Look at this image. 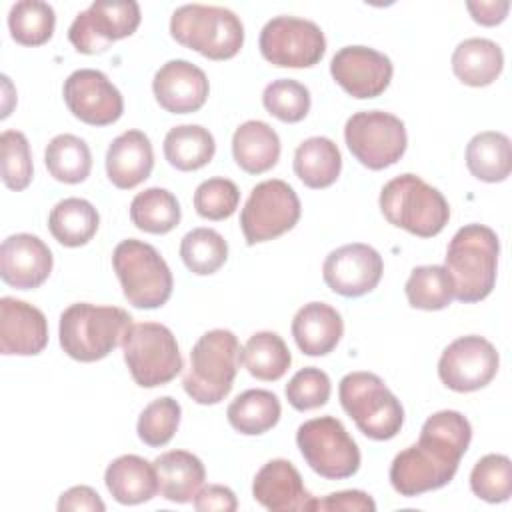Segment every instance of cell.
<instances>
[{
  "instance_id": "484cf974",
  "label": "cell",
  "mask_w": 512,
  "mask_h": 512,
  "mask_svg": "<svg viewBox=\"0 0 512 512\" xmlns=\"http://www.w3.org/2000/svg\"><path fill=\"white\" fill-rule=\"evenodd\" d=\"M152 464L156 470L160 494L170 502H192L206 480L202 460L186 450L164 452Z\"/></svg>"
},
{
  "instance_id": "ba28073f",
  "label": "cell",
  "mask_w": 512,
  "mask_h": 512,
  "mask_svg": "<svg viewBox=\"0 0 512 512\" xmlns=\"http://www.w3.org/2000/svg\"><path fill=\"white\" fill-rule=\"evenodd\" d=\"M344 412L370 440H390L404 424V408L384 380L372 372H350L340 380Z\"/></svg>"
},
{
  "instance_id": "5b68a950",
  "label": "cell",
  "mask_w": 512,
  "mask_h": 512,
  "mask_svg": "<svg viewBox=\"0 0 512 512\" xmlns=\"http://www.w3.org/2000/svg\"><path fill=\"white\" fill-rule=\"evenodd\" d=\"M378 202L392 226L420 238L440 234L450 220V206L444 194L416 174H400L386 182Z\"/></svg>"
},
{
  "instance_id": "836d02e7",
  "label": "cell",
  "mask_w": 512,
  "mask_h": 512,
  "mask_svg": "<svg viewBox=\"0 0 512 512\" xmlns=\"http://www.w3.org/2000/svg\"><path fill=\"white\" fill-rule=\"evenodd\" d=\"M182 210L176 196L160 186L138 192L130 202L132 224L148 234H168L180 222Z\"/></svg>"
},
{
  "instance_id": "4fadbf2b",
  "label": "cell",
  "mask_w": 512,
  "mask_h": 512,
  "mask_svg": "<svg viewBox=\"0 0 512 512\" xmlns=\"http://www.w3.org/2000/svg\"><path fill=\"white\" fill-rule=\"evenodd\" d=\"M264 60L278 68H310L326 52V38L312 20L276 16L268 20L258 40Z\"/></svg>"
},
{
  "instance_id": "7bdbcfd3",
  "label": "cell",
  "mask_w": 512,
  "mask_h": 512,
  "mask_svg": "<svg viewBox=\"0 0 512 512\" xmlns=\"http://www.w3.org/2000/svg\"><path fill=\"white\" fill-rule=\"evenodd\" d=\"M2 182L10 190H24L32 182L34 166L28 138L20 130H4L0 134Z\"/></svg>"
},
{
  "instance_id": "52a82bcc",
  "label": "cell",
  "mask_w": 512,
  "mask_h": 512,
  "mask_svg": "<svg viewBox=\"0 0 512 512\" xmlns=\"http://www.w3.org/2000/svg\"><path fill=\"white\" fill-rule=\"evenodd\" d=\"M112 268L124 298L134 308L154 310L170 300L174 288L172 272L152 244L136 238L122 240L112 252Z\"/></svg>"
},
{
  "instance_id": "d4e9b609",
  "label": "cell",
  "mask_w": 512,
  "mask_h": 512,
  "mask_svg": "<svg viewBox=\"0 0 512 512\" xmlns=\"http://www.w3.org/2000/svg\"><path fill=\"white\" fill-rule=\"evenodd\" d=\"M104 484L112 498L126 506L148 502L160 492L154 464L136 454L112 460L104 472Z\"/></svg>"
},
{
  "instance_id": "ac0fdd59",
  "label": "cell",
  "mask_w": 512,
  "mask_h": 512,
  "mask_svg": "<svg viewBox=\"0 0 512 512\" xmlns=\"http://www.w3.org/2000/svg\"><path fill=\"white\" fill-rule=\"evenodd\" d=\"M330 74L352 98L366 100L388 88L394 66L386 54L370 46H344L332 56Z\"/></svg>"
},
{
  "instance_id": "60d3db41",
  "label": "cell",
  "mask_w": 512,
  "mask_h": 512,
  "mask_svg": "<svg viewBox=\"0 0 512 512\" xmlns=\"http://www.w3.org/2000/svg\"><path fill=\"white\" fill-rule=\"evenodd\" d=\"M180 416H182V408L178 400H174L172 396H162L152 400L138 416V424H136L138 438L152 448L166 446L174 438L180 426Z\"/></svg>"
},
{
  "instance_id": "4316f807",
  "label": "cell",
  "mask_w": 512,
  "mask_h": 512,
  "mask_svg": "<svg viewBox=\"0 0 512 512\" xmlns=\"http://www.w3.org/2000/svg\"><path fill=\"white\" fill-rule=\"evenodd\" d=\"M232 156L248 174L268 172L280 158V138L270 124L248 120L234 130Z\"/></svg>"
},
{
  "instance_id": "74e56055",
  "label": "cell",
  "mask_w": 512,
  "mask_h": 512,
  "mask_svg": "<svg viewBox=\"0 0 512 512\" xmlns=\"http://www.w3.org/2000/svg\"><path fill=\"white\" fill-rule=\"evenodd\" d=\"M56 26L54 8L40 0H20L8 12V28L14 42L22 46L46 44Z\"/></svg>"
},
{
  "instance_id": "2e32d148",
  "label": "cell",
  "mask_w": 512,
  "mask_h": 512,
  "mask_svg": "<svg viewBox=\"0 0 512 512\" xmlns=\"http://www.w3.org/2000/svg\"><path fill=\"white\" fill-rule=\"evenodd\" d=\"M68 110L84 124L108 126L124 112V98L108 76L94 68L74 70L62 88Z\"/></svg>"
},
{
  "instance_id": "8d00e7d4",
  "label": "cell",
  "mask_w": 512,
  "mask_h": 512,
  "mask_svg": "<svg viewBox=\"0 0 512 512\" xmlns=\"http://www.w3.org/2000/svg\"><path fill=\"white\" fill-rule=\"evenodd\" d=\"M408 304L418 310H442L454 300V282L444 266H416L404 286Z\"/></svg>"
},
{
  "instance_id": "681fc988",
  "label": "cell",
  "mask_w": 512,
  "mask_h": 512,
  "mask_svg": "<svg viewBox=\"0 0 512 512\" xmlns=\"http://www.w3.org/2000/svg\"><path fill=\"white\" fill-rule=\"evenodd\" d=\"M466 8L474 22L482 26H496L506 18L510 10V2L508 0H478V2L470 0L466 2Z\"/></svg>"
},
{
  "instance_id": "83f0119b",
  "label": "cell",
  "mask_w": 512,
  "mask_h": 512,
  "mask_svg": "<svg viewBox=\"0 0 512 512\" xmlns=\"http://www.w3.org/2000/svg\"><path fill=\"white\" fill-rule=\"evenodd\" d=\"M504 68L502 48L488 38H466L452 52V72L466 86H488Z\"/></svg>"
},
{
  "instance_id": "d6986e66",
  "label": "cell",
  "mask_w": 512,
  "mask_h": 512,
  "mask_svg": "<svg viewBox=\"0 0 512 512\" xmlns=\"http://www.w3.org/2000/svg\"><path fill=\"white\" fill-rule=\"evenodd\" d=\"M52 264L50 248L34 234H12L0 246V276L16 290L42 286L52 272Z\"/></svg>"
},
{
  "instance_id": "e0dca14e",
  "label": "cell",
  "mask_w": 512,
  "mask_h": 512,
  "mask_svg": "<svg viewBox=\"0 0 512 512\" xmlns=\"http://www.w3.org/2000/svg\"><path fill=\"white\" fill-rule=\"evenodd\" d=\"M384 272V262L378 250L368 244L352 242L332 250L322 264L326 286L344 296L358 298L372 292Z\"/></svg>"
},
{
  "instance_id": "1f68e13d",
  "label": "cell",
  "mask_w": 512,
  "mask_h": 512,
  "mask_svg": "<svg viewBox=\"0 0 512 512\" xmlns=\"http://www.w3.org/2000/svg\"><path fill=\"white\" fill-rule=\"evenodd\" d=\"M216 152L214 136L200 124H180L164 136V156L180 172L204 168Z\"/></svg>"
},
{
  "instance_id": "603a6c76",
  "label": "cell",
  "mask_w": 512,
  "mask_h": 512,
  "mask_svg": "<svg viewBox=\"0 0 512 512\" xmlns=\"http://www.w3.org/2000/svg\"><path fill=\"white\" fill-rule=\"evenodd\" d=\"M152 168L154 150L150 138L142 130H126L108 146L106 174L116 188H136L150 176Z\"/></svg>"
},
{
  "instance_id": "d6a6232c",
  "label": "cell",
  "mask_w": 512,
  "mask_h": 512,
  "mask_svg": "<svg viewBox=\"0 0 512 512\" xmlns=\"http://www.w3.org/2000/svg\"><path fill=\"white\" fill-rule=\"evenodd\" d=\"M280 414L282 406L278 396L262 388H252L238 394L226 410L230 426L246 436H258L268 432L278 424Z\"/></svg>"
},
{
  "instance_id": "cb8c5ba5",
  "label": "cell",
  "mask_w": 512,
  "mask_h": 512,
  "mask_svg": "<svg viewBox=\"0 0 512 512\" xmlns=\"http://www.w3.org/2000/svg\"><path fill=\"white\" fill-rule=\"evenodd\" d=\"M344 334V322L336 308L326 302L304 304L292 320V336L306 356L330 354Z\"/></svg>"
},
{
  "instance_id": "7a4b0ae2",
  "label": "cell",
  "mask_w": 512,
  "mask_h": 512,
  "mask_svg": "<svg viewBox=\"0 0 512 512\" xmlns=\"http://www.w3.org/2000/svg\"><path fill=\"white\" fill-rule=\"evenodd\" d=\"M498 254V236L484 224H466L452 236L444 268L454 282V298L458 302L474 304L494 290Z\"/></svg>"
},
{
  "instance_id": "277c9868",
  "label": "cell",
  "mask_w": 512,
  "mask_h": 512,
  "mask_svg": "<svg viewBox=\"0 0 512 512\" xmlns=\"http://www.w3.org/2000/svg\"><path fill=\"white\" fill-rule=\"evenodd\" d=\"M240 362L242 346L236 334L224 328L208 330L192 346L190 368L182 386L194 402L202 406L218 404L230 394Z\"/></svg>"
},
{
  "instance_id": "3957f363",
  "label": "cell",
  "mask_w": 512,
  "mask_h": 512,
  "mask_svg": "<svg viewBox=\"0 0 512 512\" xmlns=\"http://www.w3.org/2000/svg\"><path fill=\"white\" fill-rule=\"evenodd\" d=\"M132 324L124 308L76 302L60 314V346L78 362H96L122 344Z\"/></svg>"
},
{
  "instance_id": "c3c4849f",
  "label": "cell",
  "mask_w": 512,
  "mask_h": 512,
  "mask_svg": "<svg viewBox=\"0 0 512 512\" xmlns=\"http://www.w3.org/2000/svg\"><path fill=\"white\" fill-rule=\"evenodd\" d=\"M58 510L68 512V510H86V512H104L106 504L98 496V492L90 486H72L66 492L60 494L58 500Z\"/></svg>"
},
{
  "instance_id": "9c48e42d",
  "label": "cell",
  "mask_w": 512,
  "mask_h": 512,
  "mask_svg": "<svg viewBox=\"0 0 512 512\" xmlns=\"http://www.w3.org/2000/svg\"><path fill=\"white\" fill-rule=\"evenodd\" d=\"M122 350L132 380L142 388L164 386L184 368L176 336L158 322L132 324L122 340Z\"/></svg>"
},
{
  "instance_id": "f35d334b",
  "label": "cell",
  "mask_w": 512,
  "mask_h": 512,
  "mask_svg": "<svg viewBox=\"0 0 512 512\" xmlns=\"http://www.w3.org/2000/svg\"><path fill=\"white\" fill-rule=\"evenodd\" d=\"M180 258L192 274L208 276L220 270L228 258L224 236L212 228H194L180 242Z\"/></svg>"
},
{
  "instance_id": "8992f818",
  "label": "cell",
  "mask_w": 512,
  "mask_h": 512,
  "mask_svg": "<svg viewBox=\"0 0 512 512\" xmlns=\"http://www.w3.org/2000/svg\"><path fill=\"white\" fill-rule=\"evenodd\" d=\"M170 34L210 60L234 58L244 44L242 20L228 8L184 4L172 12Z\"/></svg>"
},
{
  "instance_id": "7c38bea8",
  "label": "cell",
  "mask_w": 512,
  "mask_h": 512,
  "mask_svg": "<svg viewBox=\"0 0 512 512\" xmlns=\"http://www.w3.org/2000/svg\"><path fill=\"white\" fill-rule=\"evenodd\" d=\"M300 198L278 178L256 184L240 212V228L248 246L268 242L292 230L300 220Z\"/></svg>"
},
{
  "instance_id": "d590c367",
  "label": "cell",
  "mask_w": 512,
  "mask_h": 512,
  "mask_svg": "<svg viewBox=\"0 0 512 512\" xmlns=\"http://www.w3.org/2000/svg\"><path fill=\"white\" fill-rule=\"evenodd\" d=\"M44 162L54 180L80 184L90 176L92 152L82 138L74 134H58L48 142Z\"/></svg>"
},
{
  "instance_id": "ffe728a7",
  "label": "cell",
  "mask_w": 512,
  "mask_h": 512,
  "mask_svg": "<svg viewBox=\"0 0 512 512\" xmlns=\"http://www.w3.org/2000/svg\"><path fill=\"white\" fill-rule=\"evenodd\" d=\"M156 102L170 114H190L200 110L210 92L202 68L188 60H168L152 80Z\"/></svg>"
},
{
  "instance_id": "f6af8a7d",
  "label": "cell",
  "mask_w": 512,
  "mask_h": 512,
  "mask_svg": "<svg viewBox=\"0 0 512 512\" xmlns=\"http://www.w3.org/2000/svg\"><path fill=\"white\" fill-rule=\"evenodd\" d=\"M284 392H286V400L292 408L306 412V410L320 408L328 402L332 384L324 370H320L316 366H306V368L298 370L288 380Z\"/></svg>"
},
{
  "instance_id": "b9f144b4",
  "label": "cell",
  "mask_w": 512,
  "mask_h": 512,
  "mask_svg": "<svg viewBox=\"0 0 512 512\" xmlns=\"http://www.w3.org/2000/svg\"><path fill=\"white\" fill-rule=\"evenodd\" d=\"M262 104L274 118L294 124L310 112V92L298 80L278 78L264 88Z\"/></svg>"
},
{
  "instance_id": "8fae6325",
  "label": "cell",
  "mask_w": 512,
  "mask_h": 512,
  "mask_svg": "<svg viewBox=\"0 0 512 512\" xmlns=\"http://www.w3.org/2000/svg\"><path fill=\"white\" fill-rule=\"evenodd\" d=\"M344 140L350 154L370 170L396 164L408 146L404 122L382 110L356 112L346 120Z\"/></svg>"
},
{
  "instance_id": "9a60e30c",
  "label": "cell",
  "mask_w": 512,
  "mask_h": 512,
  "mask_svg": "<svg viewBox=\"0 0 512 512\" xmlns=\"http://www.w3.org/2000/svg\"><path fill=\"white\" fill-rule=\"evenodd\" d=\"M500 356L492 342L470 334L450 342L440 360L438 376L454 392H474L492 382L498 372Z\"/></svg>"
},
{
  "instance_id": "ee69618b",
  "label": "cell",
  "mask_w": 512,
  "mask_h": 512,
  "mask_svg": "<svg viewBox=\"0 0 512 512\" xmlns=\"http://www.w3.org/2000/svg\"><path fill=\"white\" fill-rule=\"evenodd\" d=\"M240 202L238 186L222 176L204 180L194 192V208L206 220L230 218Z\"/></svg>"
},
{
  "instance_id": "5bb4252c",
  "label": "cell",
  "mask_w": 512,
  "mask_h": 512,
  "mask_svg": "<svg viewBox=\"0 0 512 512\" xmlns=\"http://www.w3.org/2000/svg\"><path fill=\"white\" fill-rule=\"evenodd\" d=\"M138 2H92L68 28V40L82 54H100L140 26Z\"/></svg>"
},
{
  "instance_id": "44dd1931",
  "label": "cell",
  "mask_w": 512,
  "mask_h": 512,
  "mask_svg": "<svg viewBox=\"0 0 512 512\" xmlns=\"http://www.w3.org/2000/svg\"><path fill=\"white\" fill-rule=\"evenodd\" d=\"M252 496L272 512H312L316 500L304 488L296 466L284 458L270 460L256 472Z\"/></svg>"
},
{
  "instance_id": "f546056e",
  "label": "cell",
  "mask_w": 512,
  "mask_h": 512,
  "mask_svg": "<svg viewBox=\"0 0 512 512\" xmlns=\"http://www.w3.org/2000/svg\"><path fill=\"white\" fill-rule=\"evenodd\" d=\"M466 166L482 182H502L512 172L510 138L496 130L476 134L466 146Z\"/></svg>"
},
{
  "instance_id": "bcb514c9",
  "label": "cell",
  "mask_w": 512,
  "mask_h": 512,
  "mask_svg": "<svg viewBox=\"0 0 512 512\" xmlns=\"http://www.w3.org/2000/svg\"><path fill=\"white\" fill-rule=\"evenodd\" d=\"M314 510L320 512H374L376 502L362 490L332 492L320 500H314Z\"/></svg>"
},
{
  "instance_id": "4dcf8cb0",
  "label": "cell",
  "mask_w": 512,
  "mask_h": 512,
  "mask_svg": "<svg viewBox=\"0 0 512 512\" xmlns=\"http://www.w3.org/2000/svg\"><path fill=\"white\" fill-rule=\"evenodd\" d=\"M98 210L84 198L60 200L48 216V230L62 246L78 248L88 244L98 232Z\"/></svg>"
},
{
  "instance_id": "ab89813d",
  "label": "cell",
  "mask_w": 512,
  "mask_h": 512,
  "mask_svg": "<svg viewBox=\"0 0 512 512\" xmlns=\"http://www.w3.org/2000/svg\"><path fill=\"white\" fill-rule=\"evenodd\" d=\"M472 492L486 502H506L512 496V462L504 454L482 456L470 472Z\"/></svg>"
},
{
  "instance_id": "30bf717a",
  "label": "cell",
  "mask_w": 512,
  "mask_h": 512,
  "mask_svg": "<svg viewBox=\"0 0 512 512\" xmlns=\"http://www.w3.org/2000/svg\"><path fill=\"white\" fill-rule=\"evenodd\" d=\"M296 444L306 464L322 478H350L360 468L358 444L334 416H320L300 424Z\"/></svg>"
},
{
  "instance_id": "7dc6e473",
  "label": "cell",
  "mask_w": 512,
  "mask_h": 512,
  "mask_svg": "<svg viewBox=\"0 0 512 512\" xmlns=\"http://www.w3.org/2000/svg\"><path fill=\"white\" fill-rule=\"evenodd\" d=\"M192 502L200 512H234L238 508L236 494L222 484H208L200 488Z\"/></svg>"
},
{
  "instance_id": "f1b7e54d",
  "label": "cell",
  "mask_w": 512,
  "mask_h": 512,
  "mask_svg": "<svg viewBox=\"0 0 512 512\" xmlns=\"http://www.w3.org/2000/svg\"><path fill=\"white\" fill-rule=\"evenodd\" d=\"M342 170L338 146L326 136H312L298 144L294 152V174L304 186L320 190L332 186Z\"/></svg>"
},
{
  "instance_id": "6da1fadb",
  "label": "cell",
  "mask_w": 512,
  "mask_h": 512,
  "mask_svg": "<svg viewBox=\"0 0 512 512\" xmlns=\"http://www.w3.org/2000/svg\"><path fill=\"white\" fill-rule=\"evenodd\" d=\"M472 440L468 418L440 410L426 418L416 444L398 452L390 464V484L406 498L446 486Z\"/></svg>"
},
{
  "instance_id": "e575fe53",
  "label": "cell",
  "mask_w": 512,
  "mask_h": 512,
  "mask_svg": "<svg viewBox=\"0 0 512 512\" xmlns=\"http://www.w3.org/2000/svg\"><path fill=\"white\" fill-rule=\"evenodd\" d=\"M242 362L250 376H254L256 380L274 382L288 372L292 356L282 336L270 330H262L252 334L244 344Z\"/></svg>"
},
{
  "instance_id": "7402d4cb",
  "label": "cell",
  "mask_w": 512,
  "mask_h": 512,
  "mask_svg": "<svg viewBox=\"0 0 512 512\" xmlns=\"http://www.w3.org/2000/svg\"><path fill=\"white\" fill-rule=\"evenodd\" d=\"M48 344V322L36 306L0 298V352L4 356H36Z\"/></svg>"
}]
</instances>
